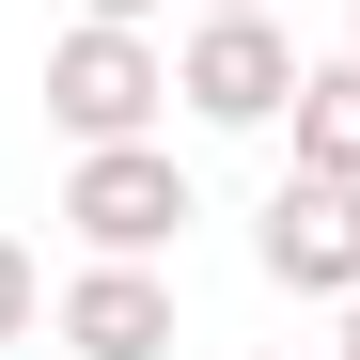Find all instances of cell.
<instances>
[{
    "label": "cell",
    "instance_id": "cell-1",
    "mask_svg": "<svg viewBox=\"0 0 360 360\" xmlns=\"http://www.w3.org/2000/svg\"><path fill=\"white\" fill-rule=\"evenodd\" d=\"M172 110V47L126 32V16H63V47H47V126L63 141H141Z\"/></svg>",
    "mask_w": 360,
    "mask_h": 360
},
{
    "label": "cell",
    "instance_id": "cell-2",
    "mask_svg": "<svg viewBox=\"0 0 360 360\" xmlns=\"http://www.w3.org/2000/svg\"><path fill=\"white\" fill-rule=\"evenodd\" d=\"M63 219H79V251H141V266H157V251H172L204 204H188V157L141 126V141H79V172H63Z\"/></svg>",
    "mask_w": 360,
    "mask_h": 360
},
{
    "label": "cell",
    "instance_id": "cell-3",
    "mask_svg": "<svg viewBox=\"0 0 360 360\" xmlns=\"http://www.w3.org/2000/svg\"><path fill=\"white\" fill-rule=\"evenodd\" d=\"M297 32L282 16H188V47H172V94H188V126H282L297 110Z\"/></svg>",
    "mask_w": 360,
    "mask_h": 360
},
{
    "label": "cell",
    "instance_id": "cell-4",
    "mask_svg": "<svg viewBox=\"0 0 360 360\" xmlns=\"http://www.w3.org/2000/svg\"><path fill=\"white\" fill-rule=\"evenodd\" d=\"M251 266L282 297H360V172H282V188L251 204Z\"/></svg>",
    "mask_w": 360,
    "mask_h": 360
},
{
    "label": "cell",
    "instance_id": "cell-5",
    "mask_svg": "<svg viewBox=\"0 0 360 360\" xmlns=\"http://www.w3.org/2000/svg\"><path fill=\"white\" fill-rule=\"evenodd\" d=\"M47 329H63L79 360H172L188 329H172V266H141V251H94L63 297H47Z\"/></svg>",
    "mask_w": 360,
    "mask_h": 360
},
{
    "label": "cell",
    "instance_id": "cell-6",
    "mask_svg": "<svg viewBox=\"0 0 360 360\" xmlns=\"http://www.w3.org/2000/svg\"><path fill=\"white\" fill-rule=\"evenodd\" d=\"M282 126H297V172H360V47L297 79V110H282Z\"/></svg>",
    "mask_w": 360,
    "mask_h": 360
},
{
    "label": "cell",
    "instance_id": "cell-7",
    "mask_svg": "<svg viewBox=\"0 0 360 360\" xmlns=\"http://www.w3.org/2000/svg\"><path fill=\"white\" fill-rule=\"evenodd\" d=\"M32 314H47V282H32V251L0 235V345H32Z\"/></svg>",
    "mask_w": 360,
    "mask_h": 360
},
{
    "label": "cell",
    "instance_id": "cell-8",
    "mask_svg": "<svg viewBox=\"0 0 360 360\" xmlns=\"http://www.w3.org/2000/svg\"><path fill=\"white\" fill-rule=\"evenodd\" d=\"M79 16H126V32H157V0H79Z\"/></svg>",
    "mask_w": 360,
    "mask_h": 360
},
{
    "label": "cell",
    "instance_id": "cell-9",
    "mask_svg": "<svg viewBox=\"0 0 360 360\" xmlns=\"http://www.w3.org/2000/svg\"><path fill=\"white\" fill-rule=\"evenodd\" d=\"M188 16H282V0H188Z\"/></svg>",
    "mask_w": 360,
    "mask_h": 360
},
{
    "label": "cell",
    "instance_id": "cell-10",
    "mask_svg": "<svg viewBox=\"0 0 360 360\" xmlns=\"http://www.w3.org/2000/svg\"><path fill=\"white\" fill-rule=\"evenodd\" d=\"M329 360H360V297H345V345H329Z\"/></svg>",
    "mask_w": 360,
    "mask_h": 360
},
{
    "label": "cell",
    "instance_id": "cell-11",
    "mask_svg": "<svg viewBox=\"0 0 360 360\" xmlns=\"http://www.w3.org/2000/svg\"><path fill=\"white\" fill-rule=\"evenodd\" d=\"M345 47H360V0H345Z\"/></svg>",
    "mask_w": 360,
    "mask_h": 360
}]
</instances>
